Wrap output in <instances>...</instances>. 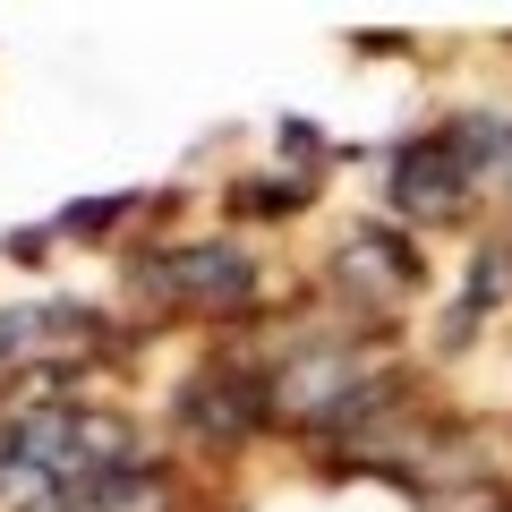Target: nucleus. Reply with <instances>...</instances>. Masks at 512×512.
I'll return each instance as SVG.
<instances>
[{
    "mask_svg": "<svg viewBox=\"0 0 512 512\" xmlns=\"http://www.w3.org/2000/svg\"><path fill=\"white\" fill-rule=\"evenodd\" d=\"M248 282H256V265H248L239 248H180L171 265H154V274H146V291L222 308V299H248Z\"/></svg>",
    "mask_w": 512,
    "mask_h": 512,
    "instance_id": "obj_1",
    "label": "nucleus"
}]
</instances>
